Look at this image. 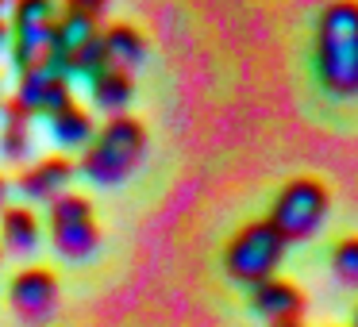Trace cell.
<instances>
[{
	"mask_svg": "<svg viewBox=\"0 0 358 327\" xmlns=\"http://www.w3.org/2000/svg\"><path fill=\"white\" fill-rule=\"evenodd\" d=\"M108 8H112V0H62V4H58L62 16L81 20V24H96V27H104Z\"/></svg>",
	"mask_w": 358,
	"mask_h": 327,
	"instance_id": "cell-18",
	"label": "cell"
},
{
	"mask_svg": "<svg viewBox=\"0 0 358 327\" xmlns=\"http://www.w3.org/2000/svg\"><path fill=\"white\" fill-rule=\"evenodd\" d=\"M131 96H135V73L101 66V70L89 78V101H93V108L104 112V116H124Z\"/></svg>",
	"mask_w": 358,
	"mask_h": 327,
	"instance_id": "cell-13",
	"label": "cell"
},
{
	"mask_svg": "<svg viewBox=\"0 0 358 327\" xmlns=\"http://www.w3.org/2000/svg\"><path fill=\"white\" fill-rule=\"evenodd\" d=\"M47 235L50 247L58 250L70 262H81V258L96 254L101 247V219H96V208L85 193L70 189L58 201L47 204Z\"/></svg>",
	"mask_w": 358,
	"mask_h": 327,
	"instance_id": "cell-5",
	"label": "cell"
},
{
	"mask_svg": "<svg viewBox=\"0 0 358 327\" xmlns=\"http://www.w3.org/2000/svg\"><path fill=\"white\" fill-rule=\"evenodd\" d=\"M147 143L150 135L139 116H108L81 150L78 173H85L93 185H124L147 158Z\"/></svg>",
	"mask_w": 358,
	"mask_h": 327,
	"instance_id": "cell-2",
	"label": "cell"
},
{
	"mask_svg": "<svg viewBox=\"0 0 358 327\" xmlns=\"http://www.w3.org/2000/svg\"><path fill=\"white\" fill-rule=\"evenodd\" d=\"M8 43V24H4V16H0V47Z\"/></svg>",
	"mask_w": 358,
	"mask_h": 327,
	"instance_id": "cell-20",
	"label": "cell"
},
{
	"mask_svg": "<svg viewBox=\"0 0 358 327\" xmlns=\"http://www.w3.org/2000/svg\"><path fill=\"white\" fill-rule=\"evenodd\" d=\"M58 300H62V285L47 266H24L8 285V304L24 324H47L58 312Z\"/></svg>",
	"mask_w": 358,
	"mask_h": 327,
	"instance_id": "cell-9",
	"label": "cell"
},
{
	"mask_svg": "<svg viewBox=\"0 0 358 327\" xmlns=\"http://www.w3.org/2000/svg\"><path fill=\"white\" fill-rule=\"evenodd\" d=\"M70 101H73L70 78L55 62H43V66H31V70H20V85L8 104L16 112H24L27 119H35V116H55Z\"/></svg>",
	"mask_w": 358,
	"mask_h": 327,
	"instance_id": "cell-8",
	"label": "cell"
},
{
	"mask_svg": "<svg viewBox=\"0 0 358 327\" xmlns=\"http://www.w3.org/2000/svg\"><path fill=\"white\" fill-rule=\"evenodd\" d=\"M0 262H4V250H0Z\"/></svg>",
	"mask_w": 358,
	"mask_h": 327,
	"instance_id": "cell-24",
	"label": "cell"
},
{
	"mask_svg": "<svg viewBox=\"0 0 358 327\" xmlns=\"http://www.w3.org/2000/svg\"><path fill=\"white\" fill-rule=\"evenodd\" d=\"M8 24V47L16 70L50 62L55 50V27H58V0H12Z\"/></svg>",
	"mask_w": 358,
	"mask_h": 327,
	"instance_id": "cell-6",
	"label": "cell"
},
{
	"mask_svg": "<svg viewBox=\"0 0 358 327\" xmlns=\"http://www.w3.org/2000/svg\"><path fill=\"white\" fill-rule=\"evenodd\" d=\"M278 327H304V324H278Z\"/></svg>",
	"mask_w": 358,
	"mask_h": 327,
	"instance_id": "cell-22",
	"label": "cell"
},
{
	"mask_svg": "<svg viewBox=\"0 0 358 327\" xmlns=\"http://www.w3.org/2000/svg\"><path fill=\"white\" fill-rule=\"evenodd\" d=\"M47 124H50V135H55L62 147H73V150H85V143L93 139V131H96L93 112L78 101L62 104L55 116H47Z\"/></svg>",
	"mask_w": 358,
	"mask_h": 327,
	"instance_id": "cell-15",
	"label": "cell"
},
{
	"mask_svg": "<svg viewBox=\"0 0 358 327\" xmlns=\"http://www.w3.org/2000/svg\"><path fill=\"white\" fill-rule=\"evenodd\" d=\"M4 8H12V0H0V12H4Z\"/></svg>",
	"mask_w": 358,
	"mask_h": 327,
	"instance_id": "cell-21",
	"label": "cell"
},
{
	"mask_svg": "<svg viewBox=\"0 0 358 327\" xmlns=\"http://www.w3.org/2000/svg\"><path fill=\"white\" fill-rule=\"evenodd\" d=\"M285 247L289 242L273 231L270 219H250V224H243L239 231L227 239L224 270L231 281L255 289V285H262V281H270L273 273H278L281 258H285Z\"/></svg>",
	"mask_w": 358,
	"mask_h": 327,
	"instance_id": "cell-3",
	"label": "cell"
},
{
	"mask_svg": "<svg viewBox=\"0 0 358 327\" xmlns=\"http://www.w3.org/2000/svg\"><path fill=\"white\" fill-rule=\"evenodd\" d=\"M316 78L339 101L358 96V0H331L316 16Z\"/></svg>",
	"mask_w": 358,
	"mask_h": 327,
	"instance_id": "cell-1",
	"label": "cell"
},
{
	"mask_svg": "<svg viewBox=\"0 0 358 327\" xmlns=\"http://www.w3.org/2000/svg\"><path fill=\"white\" fill-rule=\"evenodd\" d=\"M355 327H358V312H355Z\"/></svg>",
	"mask_w": 358,
	"mask_h": 327,
	"instance_id": "cell-23",
	"label": "cell"
},
{
	"mask_svg": "<svg viewBox=\"0 0 358 327\" xmlns=\"http://www.w3.org/2000/svg\"><path fill=\"white\" fill-rule=\"evenodd\" d=\"M8 189H12V181L0 173V208H4V201H8Z\"/></svg>",
	"mask_w": 358,
	"mask_h": 327,
	"instance_id": "cell-19",
	"label": "cell"
},
{
	"mask_svg": "<svg viewBox=\"0 0 358 327\" xmlns=\"http://www.w3.org/2000/svg\"><path fill=\"white\" fill-rule=\"evenodd\" d=\"M50 62L70 78V73H85L93 78L104 66L101 54V27L96 24H81L58 12V27H55V50H50Z\"/></svg>",
	"mask_w": 358,
	"mask_h": 327,
	"instance_id": "cell-7",
	"label": "cell"
},
{
	"mask_svg": "<svg viewBox=\"0 0 358 327\" xmlns=\"http://www.w3.org/2000/svg\"><path fill=\"white\" fill-rule=\"evenodd\" d=\"M250 308L266 319L270 327L278 324H301L304 316V293L285 277H270L250 289Z\"/></svg>",
	"mask_w": 358,
	"mask_h": 327,
	"instance_id": "cell-11",
	"label": "cell"
},
{
	"mask_svg": "<svg viewBox=\"0 0 358 327\" xmlns=\"http://www.w3.org/2000/svg\"><path fill=\"white\" fill-rule=\"evenodd\" d=\"M331 273L343 281V285L358 289V235L343 239L339 247L331 250Z\"/></svg>",
	"mask_w": 358,
	"mask_h": 327,
	"instance_id": "cell-17",
	"label": "cell"
},
{
	"mask_svg": "<svg viewBox=\"0 0 358 327\" xmlns=\"http://www.w3.org/2000/svg\"><path fill=\"white\" fill-rule=\"evenodd\" d=\"M31 150V119L4 104V124H0V158L4 162H24Z\"/></svg>",
	"mask_w": 358,
	"mask_h": 327,
	"instance_id": "cell-16",
	"label": "cell"
},
{
	"mask_svg": "<svg viewBox=\"0 0 358 327\" xmlns=\"http://www.w3.org/2000/svg\"><path fill=\"white\" fill-rule=\"evenodd\" d=\"M73 173H78L73 158H66V154H43L39 162H31V166H24V170H20L16 189L27 196V201L50 204V201H58L62 193H70Z\"/></svg>",
	"mask_w": 358,
	"mask_h": 327,
	"instance_id": "cell-10",
	"label": "cell"
},
{
	"mask_svg": "<svg viewBox=\"0 0 358 327\" xmlns=\"http://www.w3.org/2000/svg\"><path fill=\"white\" fill-rule=\"evenodd\" d=\"M43 224L27 204H4L0 208V250L8 254H31L39 247Z\"/></svg>",
	"mask_w": 358,
	"mask_h": 327,
	"instance_id": "cell-14",
	"label": "cell"
},
{
	"mask_svg": "<svg viewBox=\"0 0 358 327\" xmlns=\"http://www.w3.org/2000/svg\"><path fill=\"white\" fill-rule=\"evenodd\" d=\"M147 50H150L147 35L135 24H104L101 27V54H104V66H112V70L135 73L147 62Z\"/></svg>",
	"mask_w": 358,
	"mask_h": 327,
	"instance_id": "cell-12",
	"label": "cell"
},
{
	"mask_svg": "<svg viewBox=\"0 0 358 327\" xmlns=\"http://www.w3.org/2000/svg\"><path fill=\"white\" fill-rule=\"evenodd\" d=\"M327 212H331V193L324 181L316 177H293L281 185V193L270 204V224L285 242H304L324 227Z\"/></svg>",
	"mask_w": 358,
	"mask_h": 327,
	"instance_id": "cell-4",
	"label": "cell"
}]
</instances>
